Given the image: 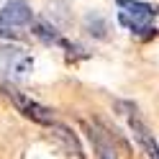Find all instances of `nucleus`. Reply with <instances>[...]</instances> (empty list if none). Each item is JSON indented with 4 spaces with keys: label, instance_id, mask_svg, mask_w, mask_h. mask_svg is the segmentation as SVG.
<instances>
[{
    "label": "nucleus",
    "instance_id": "obj_7",
    "mask_svg": "<svg viewBox=\"0 0 159 159\" xmlns=\"http://www.w3.org/2000/svg\"><path fill=\"white\" fill-rule=\"evenodd\" d=\"M31 31H34V36H36V39H41L44 44H64V41H62V36H59V31H57L54 26H49L46 21L34 23Z\"/></svg>",
    "mask_w": 159,
    "mask_h": 159
},
{
    "label": "nucleus",
    "instance_id": "obj_8",
    "mask_svg": "<svg viewBox=\"0 0 159 159\" xmlns=\"http://www.w3.org/2000/svg\"><path fill=\"white\" fill-rule=\"evenodd\" d=\"M85 31L90 34V36H95V39H105L108 36V23L98 13H90V16L85 18Z\"/></svg>",
    "mask_w": 159,
    "mask_h": 159
},
{
    "label": "nucleus",
    "instance_id": "obj_9",
    "mask_svg": "<svg viewBox=\"0 0 159 159\" xmlns=\"http://www.w3.org/2000/svg\"><path fill=\"white\" fill-rule=\"evenodd\" d=\"M0 36H8V39H16L18 34H16V31H11V28L5 26V28H0Z\"/></svg>",
    "mask_w": 159,
    "mask_h": 159
},
{
    "label": "nucleus",
    "instance_id": "obj_3",
    "mask_svg": "<svg viewBox=\"0 0 159 159\" xmlns=\"http://www.w3.org/2000/svg\"><path fill=\"white\" fill-rule=\"evenodd\" d=\"M82 131L87 136V141L93 144V152L98 159H118V149L113 141V134L100 123V121H90L85 118L82 121Z\"/></svg>",
    "mask_w": 159,
    "mask_h": 159
},
{
    "label": "nucleus",
    "instance_id": "obj_6",
    "mask_svg": "<svg viewBox=\"0 0 159 159\" xmlns=\"http://www.w3.org/2000/svg\"><path fill=\"white\" fill-rule=\"evenodd\" d=\"M49 134H52V136L57 139V141L64 146V152H67L69 157H75V159H85V154H82V146H80V139H77V134H75L69 126L52 121V123H49Z\"/></svg>",
    "mask_w": 159,
    "mask_h": 159
},
{
    "label": "nucleus",
    "instance_id": "obj_4",
    "mask_svg": "<svg viewBox=\"0 0 159 159\" xmlns=\"http://www.w3.org/2000/svg\"><path fill=\"white\" fill-rule=\"evenodd\" d=\"M128 126H131V134H134V139L139 141V146L144 149V154L149 159H159V144H157V139L152 134V128H149L144 123V118L139 116V111L128 116Z\"/></svg>",
    "mask_w": 159,
    "mask_h": 159
},
{
    "label": "nucleus",
    "instance_id": "obj_2",
    "mask_svg": "<svg viewBox=\"0 0 159 159\" xmlns=\"http://www.w3.org/2000/svg\"><path fill=\"white\" fill-rule=\"evenodd\" d=\"M121 13H118V21H121L131 34H141V31H157L149 23L154 21L157 8L152 3H144V0H121Z\"/></svg>",
    "mask_w": 159,
    "mask_h": 159
},
{
    "label": "nucleus",
    "instance_id": "obj_1",
    "mask_svg": "<svg viewBox=\"0 0 159 159\" xmlns=\"http://www.w3.org/2000/svg\"><path fill=\"white\" fill-rule=\"evenodd\" d=\"M0 90H3V95L11 100L18 111H21L28 121H34V123H41V126H49L54 121V111L52 108H46V105H41V103H36L34 98H28L26 93H21L16 85H11V82H5V80H0Z\"/></svg>",
    "mask_w": 159,
    "mask_h": 159
},
{
    "label": "nucleus",
    "instance_id": "obj_5",
    "mask_svg": "<svg viewBox=\"0 0 159 159\" xmlns=\"http://www.w3.org/2000/svg\"><path fill=\"white\" fill-rule=\"evenodd\" d=\"M34 11L31 5L21 3V0H11L3 11H0V26H8V28H18V26H26L31 23Z\"/></svg>",
    "mask_w": 159,
    "mask_h": 159
}]
</instances>
